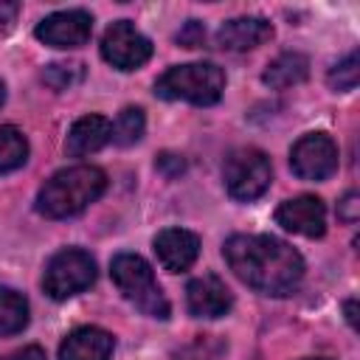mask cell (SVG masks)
I'll return each mask as SVG.
<instances>
[{
  "label": "cell",
  "instance_id": "cell-9",
  "mask_svg": "<svg viewBox=\"0 0 360 360\" xmlns=\"http://www.w3.org/2000/svg\"><path fill=\"white\" fill-rule=\"evenodd\" d=\"M37 39L51 45V48H82L90 34H93V17L82 8H68V11H53L37 25Z\"/></svg>",
  "mask_w": 360,
  "mask_h": 360
},
{
  "label": "cell",
  "instance_id": "cell-3",
  "mask_svg": "<svg viewBox=\"0 0 360 360\" xmlns=\"http://www.w3.org/2000/svg\"><path fill=\"white\" fill-rule=\"evenodd\" d=\"M225 90V73L214 62H188L169 68L155 82V96L166 101H188L197 107L217 104Z\"/></svg>",
  "mask_w": 360,
  "mask_h": 360
},
{
  "label": "cell",
  "instance_id": "cell-7",
  "mask_svg": "<svg viewBox=\"0 0 360 360\" xmlns=\"http://www.w3.org/2000/svg\"><path fill=\"white\" fill-rule=\"evenodd\" d=\"M101 56L118 70H138L149 62L152 42L129 20H115L101 37Z\"/></svg>",
  "mask_w": 360,
  "mask_h": 360
},
{
  "label": "cell",
  "instance_id": "cell-12",
  "mask_svg": "<svg viewBox=\"0 0 360 360\" xmlns=\"http://www.w3.org/2000/svg\"><path fill=\"white\" fill-rule=\"evenodd\" d=\"M152 245H155L158 262L169 273L188 270L197 262V256H200V236L191 233V231H186V228H163L155 236Z\"/></svg>",
  "mask_w": 360,
  "mask_h": 360
},
{
  "label": "cell",
  "instance_id": "cell-11",
  "mask_svg": "<svg viewBox=\"0 0 360 360\" xmlns=\"http://www.w3.org/2000/svg\"><path fill=\"white\" fill-rule=\"evenodd\" d=\"M231 304H233L231 290L214 273L197 276L186 287V307L194 318H222L231 309Z\"/></svg>",
  "mask_w": 360,
  "mask_h": 360
},
{
  "label": "cell",
  "instance_id": "cell-21",
  "mask_svg": "<svg viewBox=\"0 0 360 360\" xmlns=\"http://www.w3.org/2000/svg\"><path fill=\"white\" fill-rule=\"evenodd\" d=\"M357 79H360V59H357V51H349L329 73H326V84L335 90V93H349L357 87Z\"/></svg>",
  "mask_w": 360,
  "mask_h": 360
},
{
  "label": "cell",
  "instance_id": "cell-8",
  "mask_svg": "<svg viewBox=\"0 0 360 360\" xmlns=\"http://www.w3.org/2000/svg\"><path fill=\"white\" fill-rule=\"evenodd\" d=\"M290 166L301 180H326L338 172V143L323 132L301 135L290 149Z\"/></svg>",
  "mask_w": 360,
  "mask_h": 360
},
{
  "label": "cell",
  "instance_id": "cell-15",
  "mask_svg": "<svg viewBox=\"0 0 360 360\" xmlns=\"http://www.w3.org/2000/svg\"><path fill=\"white\" fill-rule=\"evenodd\" d=\"M112 141V124L104 115H82L73 121L68 138H65V152L70 158H87L107 146Z\"/></svg>",
  "mask_w": 360,
  "mask_h": 360
},
{
  "label": "cell",
  "instance_id": "cell-29",
  "mask_svg": "<svg viewBox=\"0 0 360 360\" xmlns=\"http://www.w3.org/2000/svg\"><path fill=\"white\" fill-rule=\"evenodd\" d=\"M309 360H312V357H309ZM315 360H318V357H315Z\"/></svg>",
  "mask_w": 360,
  "mask_h": 360
},
{
  "label": "cell",
  "instance_id": "cell-17",
  "mask_svg": "<svg viewBox=\"0 0 360 360\" xmlns=\"http://www.w3.org/2000/svg\"><path fill=\"white\" fill-rule=\"evenodd\" d=\"M28 326V301L11 287H0V338L17 335Z\"/></svg>",
  "mask_w": 360,
  "mask_h": 360
},
{
  "label": "cell",
  "instance_id": "cell-20",
  "mask_svg": "<svg viewBox=\"0 0 360 360\" xmlns=\"http://www.w3.org/2000/svg\"><path fill=\"white\" fill-rule=\"evenodd\" d=\"M42 82L53 90H70L84 82V65L82 62H53L42 70Z\"/></svg>",
  "mask_w": 360,
  "mask_h": 360
},
{
  "label": "cell",
  "instance_id": "cell-5",
  "mask_svg": "<svg viewBox=\"0 0 360 360\" xmlns=\"http://www.w3.org/2000/svg\"><path fill=\"white\" fill-rule=\"evenodd\" d=\"M222 180H225V188L233 200L250 202V200L262 197L270 188V180H273L270 158L262 149H253V146L233 149L225 158Z\"/></svg>",
  "mask_w": 360,
  "mask_h": 360
},
{
  "label": "cell",
  "instance_id": "cell-14",
  "mask_svg": "<svg viewBox=\"0 0 360 360\" xmlns=\"http://www.w3.org/2000/svg\"><path fill=\"white\" fill-rule=\"evenodd\" d=\"M273 37V25L264 17H233L219 25L217 45L225 51H250Z\"/></svg>",
  "mask_w": 360,
  "mask_h": 360
},
{
  "label": "cell",
  "instance_id": "cell-28",
  "mask_svg": "<svg viewBox=\"0 0 360 360\" xmlns=\"http://www.w3.org/2000/svg\"><path fill=\"white\" fill-rule=\"evenodd\" d=\"M0 360H8V357H0Z\"/></svg>",
  "mask_w": 360,
  "mask_h": 360
},
{
  "label": "cell",
  "instance_id": "cell-19",
  "mask_svg": "<svg viewBox=\"0 0 360 360\" xmlns=\"http://www.w3.org/2000/svg\"><path fill=\"white\" fill-rule=\"evenodd\" d=\"M143 129H146V118H143V110L141 107H124L112 124V141L118 146H132L143 138Z\"/></svg>",
  "mask_w": 360,
  "mask_h": 360
},
{
  "label": "cell",
  "instance_id": "cell-24",
  "mask_svg": "<svg viewBox=\"0 0 360 360\" xmlns=\"http://www.w3.org/2000/svg\"><path fill=\"white\" fill-rule=\"evenodd\" d=\"M17 14H20V3H14V0H0V31H8V28L17 22Z\"/></svg>",
  "mask_w": 360,
  "mask_h": 360
},
{
  "label": "cell",
  "instance_id": "cell-16",
  "mask_svg": "<svg viewBox=\"0 0 360 360\" xmlns=\"http://www.w3.org/2000/svg\"><path fill=\"white\" fill-rule=\"evenodd\" d=\"M307 76H309V59L298 51H284L264 68L262 82L273 90H287L292 84H301Z\"/></svg>",
  "mask_w": 360,
  "mask_h": 360
},
{
  "label": "cell",
  "instance_id": "cell-27",
  "mask_svg": "<svg viewBox=\"0 0 360 360\" xmlns=\"http://www.w3.org/2000/svg\"><path fill=\"white\" fill-rule=\"evenodd\" d=\"M3 101H6V84L0 82V107H3Z\"/></svg>",
  "mask_w": 360,
  "mask_h": 360
},
{
  "label": "cell",
  "instance_id": "cell-26",
  "mask_svg": "<svg viewBox=\"0 0 360 360\" xmlns=\"http://www.w3.org/2000/svg\"><path fill=\"white\" fill-rule=\"evenodd\" d=\"M343 309H346V321H349V326L354 329V326H357V315H354V309H357V301H354V298H349V301L343 304Z\"/></svg>",
  "mask_w": 360,
  "mask_h": 360
},
{
  "label": "cell",
  "instance_id": "cell-4",
  "mask_svg": "<svg viewBox=\"0 0 360 360\" xmlns=\"http://www.w3.org/2000/svg\"><path fill=\"white\" fill-rule=\"evenodd\" d=\"M110 276H112L115 287L121 290V295L129 304H135L143 315L158 318V321L169 318V312H172L169 298L163 295L160 284L155 281V273L146 259H141L138 253H118L110 262Z\"/></svg>",
  "mask_w": 360,
  "mask_h": 360
},
{
  "label": "cell",
  "instance_id": "cell-23",
  "mask_svg": "<svg viewBox=\"0 0 360 360\" xmlns=\"http://www.w3.org/2000/svg\"><path fill=\"white\" fill-rule=\"evenodd\" d=\"M357 214H360L357 194H354V191H349V194L338 202V219H340V222H346V225H352V222H357Z\"/></svg>",
  "mask_w": 360,
  "mask_h": 360
},
{
  "label": "cell",
  "instance_id": "cell-13",
  "mask_svg": "<svg viewBox=\"0 0 360 360\" xmlns=\"http://www.w3.org/2000/svg\"><path fill=\"white\" fill-rule=\"evenodd\" d=\"M115 338L98 326H79L68 332L59 346V360H110Z\"/></svg>",
  "mask_w": 360,
  "mask_h": 360
},
{
  "label": "cell",
  "instance_id": "cell-1",
  "mask_svg": "<svg viewBox=\"0 0 360 360\" xmlns=\"http://www.w3.org/2000/svg\"><path fill=\"white\" fill-rule=\"evenodd\" d=\"M222 256L233 276L262 295H290L304 278L301 253L270 233H233L222 245Z\"/></svg>",
  "mask_w": 360,
  "mask_h": 360
},
{
  "label": "cell",
  "instance_id": "cell-10",
  "mask_svg": "<svg viewBox=\"0 0 360 360\" xmlns=\"http://www.w3.org/2000/svg\"><path fill=\"white\" fill-rule=\"evenodd\" d=\"M276 222L290 233L315 239V236H323L326 231V205L315 194H301V197L284 200L276 208Z\"/></svg>",
  "mask_w": 360,
  "mask_h": 360
},
{
  "label": "cell",
  "instance_id": "cell-25",
  "mask_svg": "<svg viewBox=\"0 0 360 360\" xmlns=\"http://www.w3.org/2000/svg\"><path fill=\"white\" fill-rule=\"evenodd\" d=\"M8 360H48V357H45V352H42L39 346H22V349L14 352Z\"/></svg>",
  "mask_w": 360,
  "mask_h": 360
},
{
  "label": "cell",
  "instance_id": "cell-2",
  "mask_svg": "<svg viewBox=\"0 0 360 360\" xmlns=\"http://www.w3.org/2000/svg\"><path fill=\"white\" fill-rule=\"evenodd\" d=\"M107 188V174L98 166H68L45 180L37 194V211L48 219H65L82 214Z\"/></svg>",
  "mask_w": 360,
  "mask_h": 360
},
{
  "label": "cell",
  "instance_id": "cell-6",
  "mask_svg": "<svg viewBox=\"0 0 360 360\" xmlns=\"http://www.w3.org/2000/svg\"><path fill=\"white\" fill-rule=\"evenodd\" d=\"M96 281V259L82 248H65L51 256L42 273V287L53 301L84 292Z\"/></svg>",
  "mask_w": 360,
  "mask_h": 360
},
{
  "label": "cell",
  "instance_id": "cell-22",
  "mask_svg": "<svg viewBox=\"0 0 360 360\" xmlns=\"http://www.w3.org/2000/svg\"><path fill=\"white\" fill-rule=\"evenodd\" d=\"M202 39H205V25H202L200 20H188V22L177 31V42H180L183 48H200Z\"/></svg>",
  "mask_w": 360,
  "mask_h": 360
},
{
  "label": "cell",
  "instance_id": "cell-18",
  "mask_svg": "<svg viewBox=\"0 0 360 360\" xmlns=\"http://www.w3.org/2000/svg\"><path fill=\"white\" fill-rule=\"evenodd\" d=\"M25 160H28V141H25V135L14 124L0 127V174L17 172Z\"/></svg>",
  "mask_w": 360,
  "mask_h": 360
}]
</instances>
